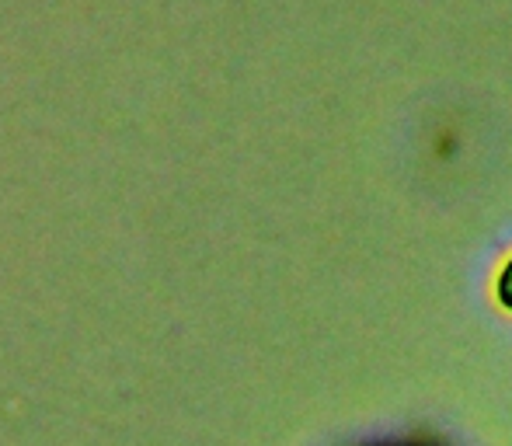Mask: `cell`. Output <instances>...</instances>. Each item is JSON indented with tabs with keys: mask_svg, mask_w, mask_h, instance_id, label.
<instances>
[{
	"mask_svg": "<svg viewBox=\"0 0 512 446\" xmlns=\"http://www.w3.org/2000/svg\"><path fill=\"white\" fill-rule=\"evenodd\" d=\"M495 300H499V307H506L512 314V255L502 262L499 276H495Z\"/></svg>",
	"mask_w": 512,
	"mask_h": 446,
	"instance_id": "1",
	"label": "cell"
}]
</instances>
